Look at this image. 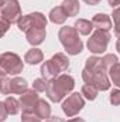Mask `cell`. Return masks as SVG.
Masks as SVG:
<instances>
[{
	"instance_id": "cell-22",
	"label": "cell",
	"mask_w": 120,
	"mask_h": 122,
	"mask_svg": "<svg viewBox=\"0 0 120 122\" xmlns=\"http://www.w3.org/2000/svg\"><path fill=\"white\" fill-rule=\"evenodd\" d=\"M97 92H99V90H97L95 85H90V84H85V85H82V90H81V94H82L86 99H89V101L96 99Z\"/></svg>"
},
{
	"instance_id": "cell-10",
	"label": "cell",
	"mask_w": 120,
	"mask_h": 122,
	"mask_svg": "<svg viewBox=\"0 0 120 122\" xmlns=\"http://www.w3.org/2000/svg\"><path fill=\"white\" fill-rule=\"evenodd\" d=\"M41 75L45 81H51V80H55L57 77L61 75V70L55 65V62L51 60H47L42 62L41 65Z\"/></svg>"
},
{
	"instance_id": "cell-8",
	"label": "cell",
	"mask_w": 120,
	"mask_h": 122,
	"mask_svg": "<svg viewBox=\"0 0 120 122\" xmlns=\"http://www.w3.org/2000/svg\"><path fill=\"white\" fill-rule=\"evenodd\" d=\"M23 17L21 14V7L17 0H3L1 4V19H6L7 21L18 23V20Z\"/></svg>"
},
{
	"instance_id": "cell-27",
	"label": "cell",
	"mask_w": 120,
	"mask_h": 122,
	"mask_svg": "<svg viewBox=\"0 0 120 122\" xmlns=\"http://www.w3.org/2000/svg\"><path fill=\"white\" fill-rule=\"evenodd\" d=\"M21 122H41V119L35 112H27L21 115Z\"/></svg>"
},
{
	"instance_id": "cell-13",
	"label": "cell",
	"mask_w": 120,
	"mask_h": 122,
	"mask_svg": "<svg viewBox=\"0 0 120 122\" xmlns=\"http://www.w3.org/2000/svg\"><path fill=\"white\" fill-rule=\"evenodd\" d=\"M27 87H28V84H27V81L24 78L14 77L10 81V94H17V95L18 94H24L27 91Z\"/></svg>"
},
{
	"instance_id": "cell-11",
	"label": "cell",
	"mask_w": 120,
	"mask_h": 122,
	"mask_svg": "<svg viewBox=\"0 0 120 122\" xmlns=\"http://www.w3.org/2000/svg\"><path fill=\"white\" fill-rule=\"evenodd\" d=\"M92 24H93V29H96V30L109 31L113 27L110 16H107V14H105V13H97V14H95L93 19H92Z\"/></svg>"
},
{
	"instance_id": "cell-35",
	"label": "cell",
	"mask_w": 120,
	"mask_h": 122,
	"mask_svg": "<svg viewBox=\"0 0 120 122\" xmlns=\"http://www.w3.org/2000/svg\"><path fill=\"white\" fill-rule=\"evenodd\" d=\"M115 36L120 40V24H115Z\"/></svg>"
},
{
	"instance_id": "cell-6",
	"label": "cell",
	"mask_w": 120,
	"mask_h": 122,
	"mask_svg": "<svg viewBox=\"0 0 120 122\" xmlns=\"http://www.w3.org/2000/svg\"><path fill=\"white\" fill-rule=\"evenodd\" d=\"M17 27L20 31H24V33H27L31 29H45L47 27V17L40 11H34V13L23 16L18 20Z\"/></svg>"
},
{
	"instance_id": "cell-3",
	"label": "cell",
	"mask_w": 120,
	"mask_h": 122,
	"mask_svg": "<svg viewBox=\"0 0 120 122\" xmlns=\"http://www.w3.org/2000/svg\"><path fill=\"white\" fill-rule=\"evenodd\" d=\"M24 64L23 60L16 54V53H3L0 56V70L1 72L7 74V75H17L23 71Z\"/></svg>"
},
{
	"instance_id": "cell-7",
	"label": "cell",
	"mask_w": 120,
	"mask_h": 122,
	"mask_svg": "<svg viewBox=\"0 0 120 122\" xmlns=\"http://www.w3.org/2000/svg\"><path fill=\"white\" fill-rule=\"evenodd\" d=\"M85 107V99L83 95L79 92H74L71 94L64 102H62V111L68 118H72L75 115H78Z\"/></svg>"
},
{
	"instance_id": "cell-23",
	"label": "cell",
	"mask_w": 120,
	"mask_h": 122,
	"mask_svg": "<svg viewBox=\"0 0 120 122\" xmlns=\"http://www.w3.org/2000/svg\"><path fill=\"white\" fill-rule=\"evenodd\" d=\"M109 78L113 82V85H116L117 88H120V62L115 64L109 70Z\"/></svg>"
},
{
	"instance_id": "cell-32",
	"label": "cell",
	"mask_w": 120,
	"mask_h": 122,
	"mask_svg": "<svg viewBox=\"0 0 120 122\" xmlns=\"http://www.w3.org/2000/svg\"><path fill=\"white\" fill-rule=\"evenodd\" d=\"M45 122H65V121L60 117H50L48 119H45Z\"/></svg>"
},
{
	"instance_id": "cell-20",
	"label": "cell",
	"mask_w": 120,
	"mask_h": 122,
	"mask_svg": "<svg viewBox=\"0 0 120 122\" xmlns=\"http://www.w3.org/2000/svg\"><path fill=\"white\" fill-rule=\"evenodd\" d=\"M105 65H103V60L93 56V57H89L86 58V62H85V70L88 71H99V70H103Z\"/></svg>"
},
{
	"instance_id": "cell-12",
	"label": "cell",
	"mask_w": 120,
	"mask_h": 122,
	"mask_svg": "<svg viewBox=\"0 0 120 122\" xmlns=\"http://www.w3.org/2000/svg\"><path fill=\"white\" fill-rule=\"evenodd\" d=\"M45 36H47L45 29H31V30H28L26 33L27 41L31 46H40L45 40Z\"/></svg>"
},
{
	"instance_id": "cell-21",
	"label": "cell",
	"mask_w": 120,
	"mask_h": 122,
	"mask_svg": "<svg viewBox=\"0 0 120 122\" xmlns=\"http://www.w3.org/2000/svg\"><path fill=\"white\" fill-rule=\"evenodd\" d=\"M51 60L55 62V65L61 70V72H64V71H66V70L69 68V60H68V57H66L64 53H57V54H54Z\"/></svg>"
},
{
	"instance_id": "cell-14",
	"label": "cell",
	"mask_w": 120,
	"mask_h": 122,
	"mask_svg": "<svg viewBox=\"0 0 120 122\" xmlns=\"http://www.w3.org/2000/svg\"><path fill=\"white\" fill-rule=\"evenodd\" d=\"M42 60H44V54H42V51L40 48H31L24 56V61L27 64H30V65H37Z\"/></svg>"
},
{
	"instance_id": "cell-37",
	"label": "cell",
	"mask_w": 120,
	"mask_h": 122,
	"mask_svg": "<svg viewBox=\"0 0 120 122\" xmlns=\"http://www.w3.org/2000/svg\"><path fill=\"white\" fill-rule=\"evenodd\" d=\"M116 50H117V53L120 54V40H117V43H116Z\"/></svg>"
},
{
	"instance_id": "cell-24",
	"label": "cell",
	"mask_w": 120,
	"mask_h": 122,
	"mask_svg": "<svg viewBox=\"0 0 120 122\" xmlns=\"http://www.w3.org/2000/svg\"><path fill=\"white\" fill-rule=\"evenodd\" d=\"M10 81L11 80L7 77V74H4V72L0 74V90H1V94H4V95L10 94Z\"/></svg>"
},
{
	"instance_id": "cell-19",
	"label": "cell",
	"mask_w": 120,
	"mask_h": 122,
	"mask_svg": "<svg viewBox=\"0 0 120 122\" xmlns=\"http://www.w3.org/2000/svg\"><path fill=\"white\" fill-rule=\"evenodd\" d=\"M3 104H4V107H6V109H7L9 115H16V114H18V112H20V109H21L20 101H17V99H16V98H13V97L6 98V99L3 101Z\"/></svg>"
},
{
	"instance_id": "cell-31",
	"label": "cell",
	"mask_w": 120,
	"mask_h": 122,
	"mask_svg": "<svg viewBox=\"0 0 120 122\" xmlns=\"http://www.w3.org/2000/svg\"><path fill=\"white\" fill-rule=\"evenodd\" d=\"M11 26L10 21H7L6 19H1V27H3V34H6V31L9 30V27Z\"/></svg>"
},
{
	"instance_id": "cell-1",
	"label": "cell",
	"mask_w": 120,
	"mask_h": 122,
	"mask_svg": "<svg viewBox=\"0 0 120 122\" xmlns=\"http://www.w3.org/2000/svg\"><path fill=\"white\" fill-rule=\"evenodd\" d=\"M74 87H75V80L68 74H61L55 80L48 81L45 94L50 98V101L60 102L65 98V95H68L74 90Z\"/></svg>"
},
{
	"instance_id": "cell-15",
	"label": "cell",
	"mask_w": 120,
	"mask_h": 122,
	"mask_svg": "<svg viewBox=\"0 0 120 122\" xmlns=\"http://www.w3.org/2000/svg\"><path fill=\"white\" fill-rule=\"evenodd\" d=\"M34 112L38 115L40 119H48V118L51 117V105H50L45 99H41V98H40V101H38V104H37Z\"/></svg>"
},
{
	"instance_id": "cell-18",
	"label": "cell",
	"mask_w": 120,
	"mask_h": 122,
	"mask_svg": "<svg viewBox=\"0 0 120 122\" xmlns=\"http://www.w3.org/2000/svg\"><path fill=\"white\" fill-rule=\"evenodd\" d=\"M79 34H82V36H89L92 30H93V24H92V21L89 20H85V19H79V20H76L75 21V26H74Z\"/></svg>"
},
{
	"instance_id": "cell-30",
	"label": "cell",
	"mask_w": 120,
	"mask_h": 122,
	"mask_svg": "<svg viewBox=\"0 0 120 122\" xmlns=\"http://www.w3.org/2000/svg\"><path fill=\"white\" fill-rule=\"evenodd\" d=\"M0 111H1V117H0V119H1V121H6V118H7L9 112H7V109H6V107H4V104H3V102L0 104Z\"/></svg>"
},
{
	"instance_id": "cell-2",
	"label": "cell",
	"mask_w": 120,
	"mask_h": 122,
	"mask_svg": "<svg viewBox=\"0 0 120 122\" xmlns=\"http://www.w3.org/2000/svg\"><path fill=\"white\" fill-rule=\"evenodd\" d=\"M58 38L69 56H78L83 50V43L79 38V33L75 27L64 26L58 31Z\"/></svg>"
},
{
	"instance_id": "cell-26",
	"label": "cell",
	"mask_w": 120,
	"mask_h": 122,
	"mask_svg": "<svg viewBox=\"0 0 120 122\" xmlns=\"http://www.w3.org/2000/svg\"><path fill=\"white\" fill-rule=\"evenodd\" d=\"M47 84H48V81H45L44 78H37L32 81V90H35L37 92H45Z\"/></svg>"
},
{
	"instance_id": "cell-28",
	"label": "cell",
	"mask_w": 120,
	"mask_h": 122,
	"mask_svg": "<svg viewBox=\"0 0 120 122\" xmlns=\"http://www.w3.org/2000/svg\"><path fill=\"white\" fill-rule=\"evenodd\" d=\"M110 104L112 105H115V107H117L120 105V90H112L110 92Z\"/></svg>"
},
{
	"instance_id": "cell-9",
	"label": "cell",
	"mask_w": 120,
	"mask_h": 122,
	"mask_svg": "<svg viewBox=\"0 0 120 122\" xmlns=\"http://www.w3.org/2000/svg\"><path fill=\"white\" fill-rule=\"evenodd\" d=\"M38 101H40V97H38V94H37L35 90H27L24 94H21V97H20V105H21L23 114L34 112Z\"/></svg>"
},
{
	"instance_id": "cell-4",
	"label": "cell",
	"mask_w": 120,
	"mask_h": 122,
	"mask_svg": "<svg viewBox=\"0 0 120 122\" xmlns=\"http://www.w3.org/2000/svg\"><path fill=\"white\" fill-rule=\"evenodd\" d=\"M82 78H83L85 84L95 85L99 91H107L110 88V81H109V77L106 74V68L99 70V71H88L83 68Z\"/></svg>"
},
{
	"instance_id": "cell-25",
	"label": "cell",
	"mask_w": 120,
	"mask_h": 122,
	"mask_svg": "<svg viewBox=\"0 0 120 122\" xmlns=\"http://www.w3.org/2000/svg\"><path fill=\"white\" fill-rule=\"evenodd\" d=\"M102 60H103V65H105V68H106L107 71H109L115 64H117V62H119L117 57H116L115 54H106Z\"/></svg>"
},
{
	"instance_id": "cell-33",
	"label": "cell",
	"mask_w": 120,
	"mask_h": 122,
	"mask_svg": "<svg viewBox=\"0 0 120 122\" xmlns=\"http://www.w3.org/2000/svg\"><path fill=\"white\" fill-rule=\"evenodd\" d=\"M107 1H109V6H110L112 9H113V7L116 9V7L120 6V0H107Z\"/></svg>"
},
{
	"instance_id": "cell-17",
	"label": "cell",
	"mask_w": 120,
	"mask_h": 122,
	"mask_svg": "<svg viewBox=\"0 0 120 122\" xmlns=\"http://www.w3.org/2000/svg\"><path fill=\"white\" fill-rule=\"evenodd\" d=\"M50 20L54 23V24H64L65 23V20H66V13L64 11V9H62V6H57V7H54V9H51V11H50Z\"/></svg>"
},
{
	"instance_id": "cell-29",
	"label": "cell",
	"mask_w": 120,
	"mask_h": 122,
	"mask_svg": "<svg viewBox=\"0 0 120 122\" xmlns=\"http://www.w3.org/2000/svg\"><path fill=\"white\" fill-rule=\"evenodd\" d=\"M112 17H113V21H115V24H120V6H119V7H116V9L113 10V13H112Z\"/></svg>"
},
{
	"instance_id": "cell-5",
	"label": "cell",
	"mask_w": 120,
	"mask_h": 122,
	"mask_svg": "<svg viewBox=\"0 0 120 122\" xmlns=\"http://www.w3.org/2000/svg\"><path fill=\"white\" fill-rule=\"evenodd\" d=\"M110 41V33L106 30H95L88 40V48L93 54H102L107 50Z\"/></svg>"
},
{
	"instance_id": "cell-16",
	"label": "cell",
	"mask_w": 120,
	"mask_h": 122,
	"mask_svg": "<svg viewBox=\"0 0 120 122\" xmlns=\"http://www.w3.org/2000/svg\"><path fill=\"white\" fill-rule=\"evenodd\" d=\"M64 11L66 13L68 17H74V16H78L79 14V10H81V4L78 0H64V3L61 4Z\"/></svg>"
},
{
	"instance_id": "cell-34",
	"label": "cell",
	"mask_w": 120,
	"mask_h": 122,
	"mask_svg": "<svg viewBox=\"0 0 120 122\" xmlns=\"http://www.w3.org/2000/svg\"><path fill=\"white\" fill-rule=\"evenodd\" d=\"M86 4H89V6H96V4H99L102 0H83Z\"/></svg>"
},
{
	"instance_id": "cell-36",
	"label": "cell",
	"mask_w": 120,
	"mask_h": 122,
	"mask_svg": "<svg viewBox=\"0 0 120 122\" xmlns=\"http://www.w3.org/2000/svg\"><path fill=\"white\" fill-rule=\"evenodd\" d=\"M66 122H85V119H82V118H72V119H69Z\"/></svg>"
}]
</instances>
